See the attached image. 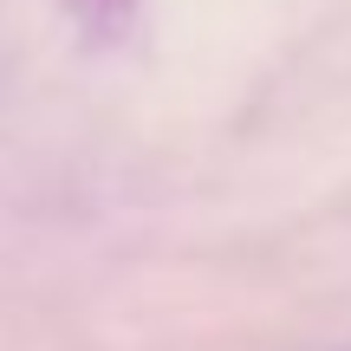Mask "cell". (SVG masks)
Here are the masks:
<instances>
[]
</instances>
